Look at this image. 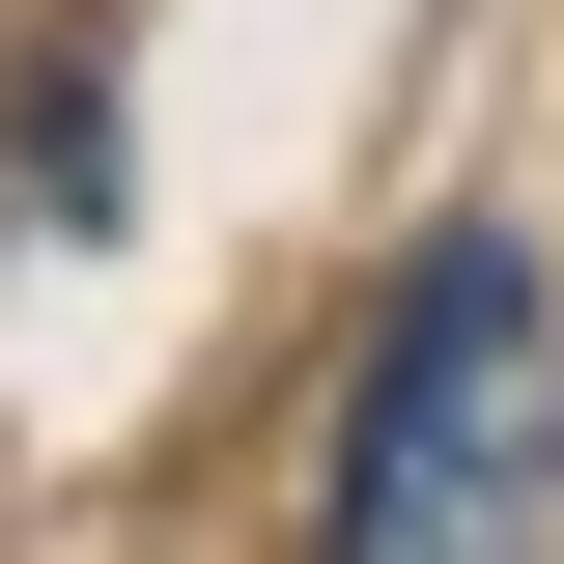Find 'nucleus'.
<instances>
[{
    "mask_svg": "<svg viewBox=\"0 0 564 564\" xmlns=\"http://www.w3.org/2000/svg\"><path fill=\"white\" fill-rule=\"evenodd\" d=\"M311 564H564V282H536V226H423L395 339L339 395Z\"/></svg>",
    "mask_w": 564,
    "mask_h": 564,
    "instance_id": "1",
    "label": "nucleus"
}]
</instances>
